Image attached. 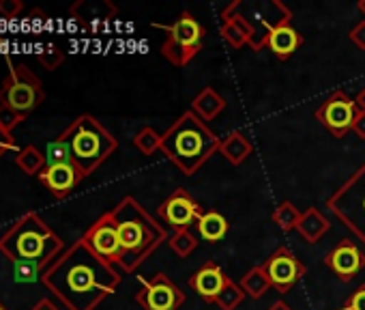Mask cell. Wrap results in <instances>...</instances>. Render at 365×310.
I'll use <instances>...</instances> for the list:
<instances>
[{"label": "cell", "mask_w": 365, "mask_h": 310, "mask_svg": "<svg viewBox=\"0 0 365 310\" xmlns=\"http://www.w3.org/2000/svg\"><path fill=\"white\" fill-rule=\"evenodd\" d=\"M41 282L69 310H95L116 291L120 276L80 239L50 263Z\"/></svg>", "instance_id": "1"}, {"label": "cell", "mask_w": 365, "mask_h": 310, "mask_svg": "<svg viewBox=\"0 0 365 310\" xmlns=\"http://www.w3.org/2000/svg\"><path fill=\"white\" fill-rule=\"evenodd\" d=\"M114 222L120 237V259L125 269H133L142 263L165 237V231L155 224V220L133 201L125 199L114 211Z\"/></svg>", "instance_id": "2"}, {"label": "cell", "mask_w": 365, "mask_h": 310, "mask_svg": "<svg viewBox=\"0 0 365 310\" xmlns=\"http://www.w3.org/2000/svg\"><path fill=\"white\" fill-rule=\"evenodd\" d=\"M61 248H63L61 237L35 211L24 214L0 237V252L7 259H11V263L37 261L50 267V263L61 252Z\"/></svg>", "instance_id": "3"}, {"label": "cell", "mask_w": 365, "mask_h": 310, "mask_svg": "<svg viewBox=\"0 0 365 310\" xmlns=\"http://www.w3.org/2000/svg\"><path fill=\"white\" fill-rule=\"evenodd\" d=\"M61 138L71 146L73 164L82 171V175H91L101 162H106L116 151V138L93 116H78Z\"/></svg>", "instance_id": "4"}, {"label": "cell", "mask_w": 365, "mask_h": 310, "mask_svg": "<svg viewBox=\"0 0 365 310\" xmlns=\"http://www.w3.org/2000/svg\"><path fill=\"white\" fill-rule=\"evenodd\" d=\"M215 146L217 138L194 114L182 116L163 138V149L185 173H194Z\"/></svg>", "instance_id": "5"}, {"label": "cell", "mask_w": 365, "mask_h": 310, "mask_svg": "<svg viewBox=\"0 0 365 310\" xmlns=\"http://www.w3.org/2000/svg\"><path fill=\"white\" fill-rule=\"evenodd\" d=\"M46 99V91L41 80L26 67H11L9 76L0 86V106H9L22 114H31Z\"/></svg>", "instance_id": "6"}, {"label": "cell", "mask_w": 365, "mask_h": 310, "mask_svg": "<svg viewBox=\"0 0 365 310\" xmlns=\"http://www.w3.org/2000/svg\"><path fill=\"white\" fill-rule=\"evenodd\" d=\"M331 209L365 241V166L331 199Z\"/></svg>", "instance_id": "7"}, {"label": "cell", "mask_w": 365, "mask_h": 310, "mask_svg": "<svg viewBox=\"0 0 365 310\" xmlns=\"http://www.w3.org/2000/svg\"><path fill=\"white\" fill-rule=\"evenodd\" d=\"M82 241L106 263L118 261L120 259V237H118V229L114 222L112 214L101 216L84 235Z\"/></svg>", "instance_id": "8"}, {"label": "cell", "mask_w": 365, "mask_h": 310, "mask_svg": "<svg viewBox=\"0 0 365 310\" xmlns=\"http://www.w3.org/2000/svg\"><path fill=\"white\" fill-rule=\"evenodd\" d=\"M180 291L165 276H157L155 280L146 282L138 295V301L146 310H174L180 304Z\"/></svg>", "instance_id": "9"}, {"label": "cell", "mask_w": 365, "mask_h": 310, "mask_svg": "<svg viewBox=\"0 0 365 310\" xmlns=\"http://www.w3.org/2000/svg\"><path fill=\"white\" fill-rule=\"evenodd\" d=\"M82 171L76 164H58V166H46L39 173V181L56 196L63 199L67 196L82 179Z\"/></svg>", "instance_id": "10"}, {"label": "cell", "mask_w": 365, "mask_h": 310, "mask_svg": "<svg viewBox=\"0 0 365 310\" xmlns=\"http://www.w3.org/2000/svg\"><path fill=\"white\" fill-rule=\"evenodd\" d=\"M320 119L324 121V125L329 129H333L335 134H341L346 131L352 121H354V106L350 99L341 97V95H335L331 101H327V106L320 110Z\"/></svg>", "instance_id": "11"}, {"label": "cell", "mask_w": 365, "mask_h": 310, "mask_svg": "<svg viewBox=\"0 0 365 310\" xmlns=\"http://www.w3.org/2000/svg\"><path fill=\"white\" fill-rule=\"evenodd\" d=\"M161 216L172 224V226H187L194 218H198V205L187 199L182 192H178L176 196H172L163 207H161Z\"/></svg>", "instance_id": "12"}, {"label": "cell", "mask_w": 365, "mask_h": 310, "mask_svg": "<svg viewBox=\"0 0 365 310\" xmlns=\"http://www.w3.org/2000/svg\"><path fill=\"white\" fill-rule=\"evenodd\" d=\"M267 271H269V280H271L273 284H277L279 289H286V286H290V284L299 278L301 267H299V263H297L290 254L279 252V254H275V256L271 259Z\"/></svg>", "instance_id": "13"}, {"label": "cell", "mask_w": 365, "mask_h": 310, "mask_svg": "<svg viewBox=\"0 0 365 310\" xmlns=\"http://www.w3.org/2000/svg\"><path fill=\"white\" fill-rule=\"evenodd\" d=\"M202 37V31L198 26V22L190 16H182L174 26H172V41L180 48V50H192L198 46Z\"/></svg>", "instance_id": "14"}, {"label": "cell", "mask_w": 365, "mask_h": 310, "mask_svg": "<svg viewBox=\"0 0 365 310\" xmlns=\"http://www.w3.org/2000/svg\"><path fill=\"white\" fill-rule=\"evenodd\" d=\"M331 267L341 276V278H350L352 274L359 271L361 267V254L354 246L350 244H341L333 254H331Z\"/></svg>", "instance_id": "15"}, {"label": "cell", "mask_w": 365, "mask_h": 310, "mask_svg": "<svg viewBox=\"0 0 365 310\" xmlns=\"http://www.w3.org/2000/svg\"><path fill=\"white\" fill-rule=\"evenodd\" d=\"M194 289L202 295V297H215L224 291V274L220 271V267L215 265H207L202 267L196 278H194Z\"/></svg>", "instance_id": "16"}, {"label": "cell", "mask_w": 365, "mask_h": 310, "mask_svg": "<svg viewBox=\"0 0 365 310\" xmlns=\"http://www.w3.org/2000/svg\"><path fill=\"white\" fill-rule=\"evenodd\" d=\"M16 162H18V166H20L26 175H39V173L46 169V158H43V153H41L37 146H33V144H29V146H24V149L18 151Z\"/></svg>", "instance_id": "17"}, {"label": "cell", "mask_w": 365, "mask_h": 310, "mask_svg": "<svg viewBox=\"0 0 365 310\" xmlns=\"http://www.w3.org/2000/svg\"><path fill=\"white\" fill-rule=\"evenodd\" d=\"M198 229H200V235H202L205 239H209V241H220V239L226 235V231H228V222H226L224 216L211 211V214L200 216Z\"/></svg>", "instance_id": "18"}, {"label": "cell", "mask_w": 365, "mask_h": 310, "mask_svg": "<svg viewBox=\"0 0 365 310\" xmlns=\"http://www.w3.org/2000/svg\"><path fill=\"white\" fill-rule=\"evenodd\" d=\"M46 166H58V164H73V155H71V146L58 136L56 140H50L46 144Z\"/></svg>", "instance_id": "19"}, {"label": "cell", "mask_w": 365, "mask_h": 310, "mask_svg": "<svg viewBox=\"0 0 365 310\" xmlns=\"http://www.w3.org/2000/svg\"><path fill=\"white\" fill-rule=\"evenodd\" d=\"M269 44H271V48H273V52H275V54L286 56V54L294 52V48L299 46V35H297L292 29L282 26V29H275V31H273V35H271Z\"/></svg>", "instance_id": "20"}, {"label": "cell", "mask_w": 365, "mask_h": 310, "mask_svg": "<svg viewBox=\"0 0 365 310\" xmlns=\"http://www.w3.org/2000/svg\"><path fill=\"white\" fill-rule=\"evenodd\" d=\"M46 269L48 267L37 261H16L14 263V280L16 282H37V280H43Z\"/></svg>", "instance_id": "21"}, {"label": "cell", "mask_w": 365, "mask_h": 310, "mask_svg": "<svg viewBox=\"0 0 365 310\" xmlns=\"http://www.w3.org/2000/svg\"><path fill=\"white\" fill-rule=\"evenodd\" d=\"M37 59H39V63L46 67V69H56L61 63H63V59H65V54H63V50L61 48H56V46H50L48 50H43V52H39L37 54Z\"/></svg>", "instance_id": "22"}, {"label": "cell", "mask_w": 365, "mask_h": 310, "mask_svg": "<svg viewBox=\"0 0 365 310\" xmlns=\"http://www.w3.org/2000/svg\"><path fill=\"white\" fill-rule=\"evenodd\" d=\"M24 119H26V114H22L9 106H0V125H3L7 131H14V127L20 125Z\"/></svg>", "instance_id": "23"}, {"label": "cell", "mask_w": 365, "mask_h": 310, "mask_svg": "<svg viewBox=\"0 0 365 310\" xmlns=\"http://www.w3.org/2000/svg\"><path fill=\"white\" fill-rule=\"evenodd\" d=\"M22 0H0V16L3 18H18L22 11Z\"/></svg>", "instance_id": "24"}, {"label": "cell", "mask_w": 365, "mask_h": 310, "mask_svg": "<svg viewBox=\"0 0 365 310\" xmlns=\"http://www.w3.org/2000/svg\"><path fill=\"white\" fill-rule=\"evenodd\" d=\"M7 151H16V138L11 131H7L3 125H0V158H3Z\"/></svg>", "instance_id": "25"}, {"label": "cell", "mask_w": 365, "mask_h": 310, "mask_svg": "<svg viewBox=\"0 0 365 310\" xmlns=\"http://www.w3.org/2000/svg\"><path fill=\"white\" fill-rule=\"evenodd\" d=\"M348 310H365V289H359L354 293V297L350 299Z\"/></svg>", "instance_id": "26"}, {"label": "cell", "mask_w": 365, "mask_h": 310, "mask_svg": "<svg viewBox=\"0 0 365 310\" xmlns=\"http://www.w3.org/2000/svg\"><path fill=\"white\" fill-rule=\"evenodd\" d=\"M31 310H63V308H58L54 301H50V299H41V301H37Z\"/></svg>", "instance_id": "27"}, {"label": "cell", "mask_w": 365, "mask_h": 310, "mask_svg": "<svg viewBox=\"0 0 365 310\" xmlns=\"http://www.w3.org/2000/svg\"><path fill=\"white\" fill-rule=\"evenodd\" d=\"M0 310H9V308H7V306H5L3 301H0Z\"/></svg>", "instance_id": "28"}]
</instances>
